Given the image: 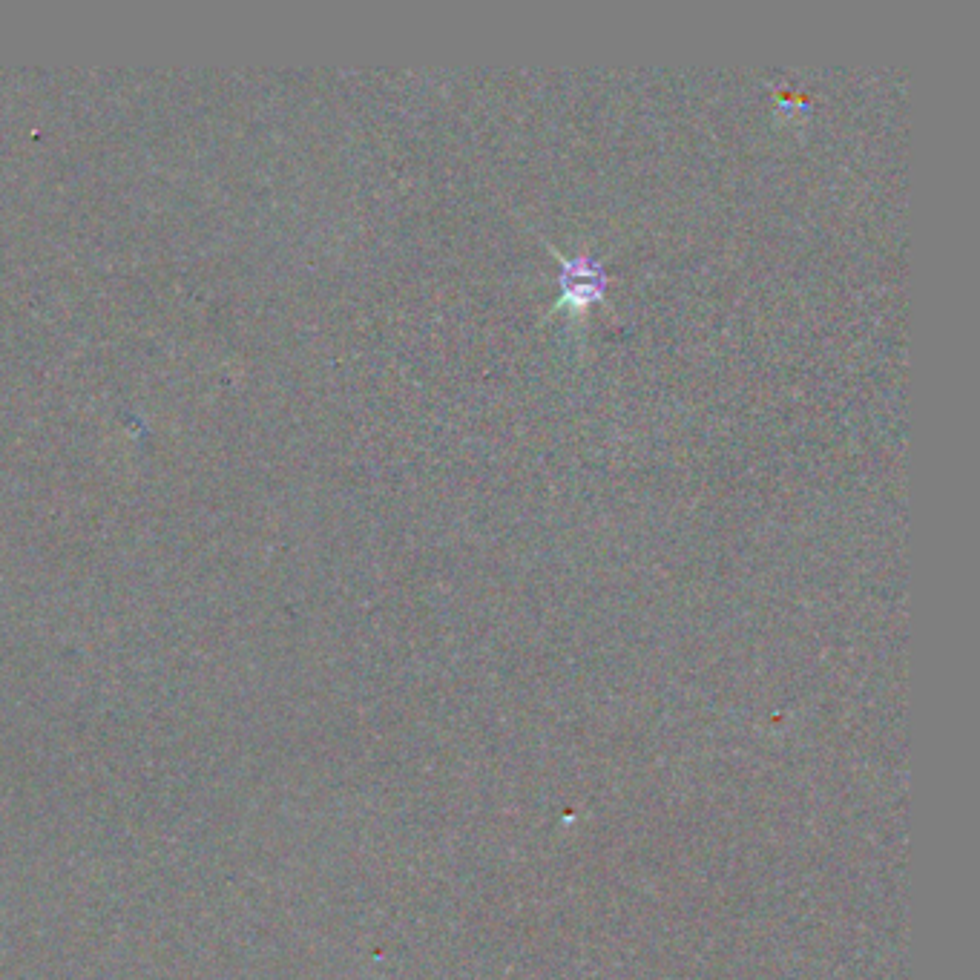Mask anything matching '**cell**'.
<instances>
[{
	"label": "cell",
	"mask_w": 980,
	"mask_h": 980,
	"mask_svg": "<svg viewBox=\"0 0 980 980\" xmlns=\"http://www.w3.org/2000/svg\"><path fill=\"white\" fill-rule=\"evenodd\" d=\"M601 276L604 274L598 271L595 262H590V259H578V262H572L570 265V276H564V288H567L570 297H575V302H587L590 297H598V294H601V285H604Z\"/></svg>",
	"instance_id": "obj_1"
}]
</instances>
